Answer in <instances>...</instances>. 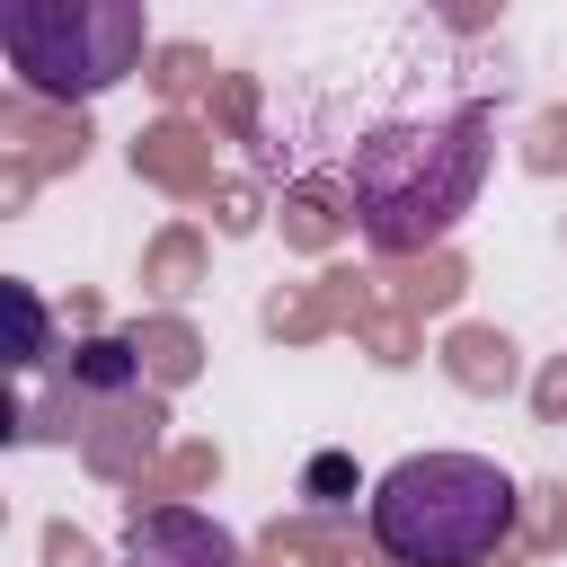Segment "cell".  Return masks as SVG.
Listing matches in <instances>:
<instances>
[{"instance_id":"obj_1","label":"cell","mask_w":567,"mask_h":567,"mask_svg":"<svg viewBox=\"0 0 567 567\" xmlns=\"http://www.w3.org/2000/svg\"><path fill=\"white\" fill-rule=\"evenodd\" d=\"M487 97H461L452 115H425V124H372L354 142V168H346V195H354V221L381 257H416L434 248L470 204H478V177H487Z\"/></svg>"},{"instance_id":"obj_2","label":"cell","mask_w":567,"mask_h":567,"mask_svg":"<svg viewBox=\"0 0 567 567\" xmlns=\"http://www.w3.org/2000/svg\"><path fill=\"white\" fill-rule=\"evenodd\" d=\"M523 523V487L487 452H408L372 478L363 532L381 567H487Z\"/></svg>"},{"instance_id":"obj_3","label":"cell","mask_w":567,"mask_h":567,"mask_svg":"<svg viewBox=\"0 0 567 567\" xmlns=\"http://www.w3.org/2000/svg\"><path fill=\"white\" fill-rule=\"evenodd\" d=\"M0 53L18 62L27 97L80 106L151 53V18L133 0H9L0 9Z\"/></svg>"},{"instance_id":"obj_4","label":"cell","mask_w":567,"mask_h":567,"mask_svg":"<svg viewBox=\"0 0 567 567\" xmlns=\"http://www.w3.org/2000/svg\"><path fill=\"white\" fill-rule=\"evenodd\" d=\"M124 567H248V558L195 505H133L124 514Z\"/></svg>"},{"instance_id":"obj_5","label":"cell","mask_w":567,"mask_h":567,"mask_svg":"<svg viewBox=\"0 0 567 567\" xmlns=\"http://www.w3.org/2000/svg\"><path fill=\"white\" fill-rule=\"evenodd\" d=\"M0 159L27 168V177L80 168V159H89V124H80V115H44V97H9V106H0Z\"/></svg>"},{"instance_id":"obj_6","label":"cell","mask_w":567,"mask_h":567,"mask_svg":"<svg viewBox=\"0 0 567 567\" xmlns=\"http://www.w3.org/2000/svg\"><path fill=\"white\" fill-rule=\"evenodd\" d=\"M159 425H168V408L142 390V399H115V408H97V425L80 434V452H89V470H97V478H115V487H142V461H151Z\"/></svg>"},{"instance_id":"obj_7","label":"cell","mask_w":567,"mask_h":567,"mask_svg":"<svg viewBox=\"0 0 567 567\" xmlns=\"http://www.w3.org/2000/svg\"><path fill=\"white\" fill-rule=\"evenodd\" d=\"M133 168L168 195H213V133L186 115H159L151 133H133Z\"/></svg>"},{"instance_id":"obj_8","label":"cell","mask_w":567,"mask_h":567,"mask_svg":"<svg viewBox=\"0 0 567 567\" xmlns=\"http://www.w3.org/2000/svg\"><path fill=\"white\" fill-rule=\"evenodd\" d=\"M62 390H71L80 408L142 399V354H133V337H80V346H62Z\"/></svg>"},{"instance_id":"obj_9","label":"cell","mask_w":567,"mask_h":567,"mask_svg":"<svg viewBox=\"0 0 567 567\" xmlns=\"http://www.w3.org/2000/svg\"><path fill=\"white\" fill-rule=\"evenodd\" d=\"M443 372H452L461 390L496 399V390H514V337H505V328H452V346H443Z\"/></svg>"},{"instance_id":"obj_10","label":"cell","mask_w":567,"mask_h":567,"mask_svg":"<svg viewBox=\"0 0 567 567\" xmlns=\"http://www.w3.org/2000/svg\"><path fill=\"white\" fill-rule=\"evenodd\" d=\"M195 275H204V239H195L186 221H168V230L151 239V257H142V284H151L159 301H177V292H195Z\"/></svg>"},{"instance_id":"obj_11","label":"cell","mask_w":567,"mask_h":567,"mask_svg":"<svg viewBox=\"0 0 567 567\" xmlns=\"http://www.w3.org/2000/svg\"><path fill=\"white\" fill-rule=\"evenodd\" d=\"M133 354H142V372L159 381V390H177V381H195V328L186 319H151V328H133Z\"/></svg>"},{"instance_id":"obj_12","label":"cell","mask_w":567,"mask_h":567,"mask_svg":"<svg viewBox=\"0 0 567 567\" xmlns=\"http://www.w3.org/2000/svg\"><path fill=\"white\" fill-rule=\"evenodd\" d=\"M213 470H221V452H213V443H186V452H168V461L133 487V505H177V487H204Z\"/></svg>"},{"instance_id":"obj_13","label":"cell","mask_w":567,"mask_h":567,"mask_svg":"<svg viewBox=\"0 0 567 567\" xmlns=\"http://www.w3.org/2000/svg\"><path fill=\"white\" fill-rule=\"evenodd\" d=\"M284 239L292 248H328L337 239V186H292L284 195Z\"/></svg>"},{"instance_id":"obj_14","label":"cell","mask_w":567,"mask_h":567,"mask_svg":"<svg viewBox=\"0 0 567 567\" xmlns=\"http://www.w3.org/2000/svg\"><path fill=\"white\" fill-rule=\"evenodd\" d=\"M0 292H9V319H18V354H9V363H18V372H35V363L53 354V346H44V337H53V319H44V292H35L27 275H9Z\"/></svg>"},{"instance_id":"obj_15","label":"cell","mask_w":567,"mask_h":567,"mask_svg":"<svg viewBox=\"0 0 567 567\" xmlns=\"http://www.w3.org/2000/svg\"><path fill=\"white\" fill-rule=\"evenodd\" d=\"M213 80H221V71H213L204 44H159V53H151V89H159V97H195V89H213Z\"/></svg>"},{"instance_id":"obj_16","label":"cell","mask_w":567,"mask_h":567,"mask_svg":"<svg viewBox=\"0 0 567 567\" xmlns=\"http://www.w3.org/2000/svg\"><path fill=\"white\" fill-rule=\"evenodd\" d=\"M390 284H399V275H390ZM461 284H470V275H461V257H425V275H408L390 301L416 319V310H452V301H461Z\"/></svg>"},{"instance_id":"obj_17","label":"cell","mask_w":567,"mask_h":567,"mask_svg":"<svg viewBox=\"0 0 567 567\" xmlns=\"http://www.w3.org/2000/svg\"><path fill=\"white\" fill-rule=\"evenodd\" d=\"M328 319H337L328 284H310V292H275V301H266V328H275V337H319Z\"/></svg>"},{"instance_id":"obj_18","label":"cell","mask_w":567,"mask_h":567,"mask_svg":"<svg viewBox=\"0 0 567 567\" xmlns=\"http://www.w3.org/2000/svg\"><path fill=\"white\" fill-rule=\"evenodd\" d=\"M523 168H532V177L567 168V106H540V115H532V151H523Z\"/></svg>"},{"instance_id":"obj_19","label":"cell","mask_w":567,"mask_h":567,"mask_svg":"<svg viewBox=\"0 0 567 567\" xmlns=\"http://www.w3.org/2000/svg\"><path fill=\"white\" fill-rule=\"evenodd\" d=\"M213 97H221V124L248 142V124H257V97H248V80H239V71H221V80H213Z\"/></svg>"},{"instance_id":"obj_20","label":"cell","mask_w":567,"mask_h":567,"mask_svg":"<svg viewBox=\"0 0 567 567\" xmlns=\"http://www.w3.org/2000/svg\"><path fill=\"white\" fill-rule=\"evenodd\" d=\"M213 204H221L213 221H221L230 239H239V230H257V186H239V177H230V186H213Z\"/></svg>"},{"instance_id":"obj_21","label":"cell","mask_w":567,"mask_h":567,"mask_svg":"<svg viewBox=\"0 0 567 567\" xmlns=\"http://www.w3.org/2000/svg\"><path fill=\"white\" fill-rule=\"evenodd\" d=\"M44 567H97L89 532H71V523H44Z\"/></svg>"},{"instance_id":"obj_22","label":"cell","mask_w":567,"mask_h":567,"mask_svg":"<svg viewBox=\"0 0 567 567\" xmlns=\"http://www.w3.org/2000/svg\"><path fill=\"white\" fill-rule=\"evenodd\" d=\"M346 487H354V470H346L337 452H319V461H310V496H319V505H337Z\"/></svg>"},{"instance_id":"obj_23","label":"cell","mask_w":567,"mask_h":567,"mask_svg":"<svg viewBox=\"0 0 567 567\" xmlns=\"http://www.w3.org/2000/svg\"><path fill=\"white\" fill-rule=\"evenodd\" d=\"M532 408H540V425H558V416H567V354H558V363L540 372V390H532Z\"/></svg>"}]
</instances>
